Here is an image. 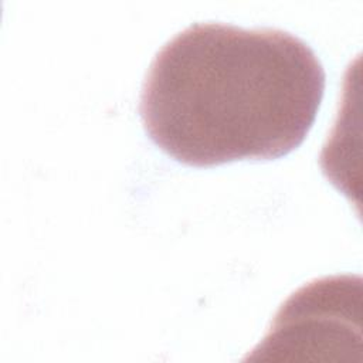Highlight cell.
Wrapping results in <instances>:
<instances>
[{
    "mask_svg": "<svg viewBox=\"0 0 363 363\" xmlns=\"http://www.w3.org/2000/svg\"><path fill=\"white\" fill-rule=\"evenodd\" d=\"M323 91L320 61L291 33L196 23L156 52L139 112L155 145L183 164L271 160L303 142Z\"/></svg>",
    "mask_w": 363,
    "mask_h": 363,
    "instance_id": "1",
    "label": "cell"
},
{
    "mask_svg": "<svg viewBox=\"0 0 363 363\" xmlns=\"http://www.w3.org/2000/svg\"><path fill=\"white\" fill-rule=\"evenodd\" d=\"M360 306L359 277L313 279L281 305L252 352L278 360H329V352H360Z\"/></svg>",
    "mask_w": 363,
    "mask_h": 363,
    "instance_id": "2",
    "label": "cell"
}]
</instances>
